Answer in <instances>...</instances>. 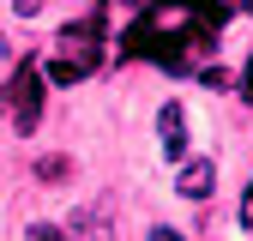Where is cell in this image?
Masks as SVG:
<instances>
[{"mask_svg":"<svg viewBox=\"0 0 253 241\" xmlns=\"http://www.w3.org/2000/svg\"><path fill=\"white\" fill-rule=\"evenodd\" d=\"M0 109H12V127L18 133H37L42 127V67L24 60V67L0 84Z\"/></svg>","mask_w":253,"mask_h":241,"instance_id":"cell-1","label":"cell"},{"mask_svg":"<svg viewBox=\"0 0 253 241\" xmlns=\"http://www.w3.org/2000/svg\"><path fill=\"white\" fill-rule=\"evenodd\" d=\"M48 60H60L73 79H84V73H97L103 67V24H60V37H54V54Z\"/></svg>","mask_w":253,"mask_h":241,"instance_id":"cell-2","label":"cell"},{"mask_svg":"<svg viewBox=\"0 0 253 241\" xmlns=\"http://www.w3.org/2000/svg\"><path fill=\"white\" fill-rule=\"evenodd\" d=\"M175 187H181V199H211V187H217V169H211L205 157H181Z\"/></svg>","mask_w":253,"mask_h":241,"instance_id":"cell-3","label":"cell"},{"mask_svg":"<svg viewBox=\"0 0 253 241\" xmlns=\"http://www.w3.org/2000/svg\"><path fill=\"white\" fill-rule=\"evenodd\" d=\"M181 103H163V109H157V127H163V151H169V163H181L187 157V139H181Z\"/></svg>","mask_w":253,"mask_h":241,"instance_id":"cell-4","label":"cell"},{"mask_svg":"<svg viewBox=\"0 0 253 241\" xmlns=\"http://www.w3.org/2000/svg\"><path fill=\"white\" fill-rule=\"evenodd\" d=\"M30 169H37V181H48V187H60V181L73 175V157H67V151H48V157H37Z\"/></svg>","mask_w":253,"mask_h":241,"instance_id":"cell-5","label":"cell"},{"mask_svg":"<svg viewBox=\"0 0 253 241\" xmlns=\"http://www.w3.org/2000/svg\"><path fill=\"white\" fill-rule=\"evenodd\" d=\"M199 79H205V84H211V90H229V84H235V73H223V67H205V73H199Z\"/></svg>","mask_w":253,"mask_h":241,"instance_id":"cell-6","label":"cell"},{"mask_svg":"<svg viewBox=\"0 0 253 241\" xmlns=\"http://www.w3.org/2000/svg\"><path fill=\"white\" fill-rule=\"evenodd\" d=\"M24 241H67V235H60L54 223H30V229H24Z\"/></svg>","mask_w":253,"mask_h":241,"instance_id":"cell-7","label":"cell"},{"mask_svg":"<svg viewBox=\"0 0 253 241\" xmlns=\"http://www.w3.org/2000/svg\"><path fill=\"white\" fill-rule=\"evenodd\" d=\"M151 241H187V235H175L169 223H157V229H151Z\"/></svg>","mask_w":253,"mask_h":241,"instance_id":"cell-8","label":"cell"},{"mask_svg":"<svg viewBox=\"0 0 253 241\" xmlns=\"http://www.w3.org/2000/svg\"><path fill=\"white\" fill-rule=\"evenodd\" d=\"M241 97L253 103V60H247V73H241Z\"/></svg>","mask_w":253,"mask_h":241,"instance_id":"cell-9","label":"cell"},{"mask_svg":"<svg viewBox=\"0 0 253 241\" xmlns=\"http://www.w3.org/2000/svg\"><path fill=\"white\" fill-rule=\"evenodd\" d=\"M12 6H18V12L30 18V12H42V0H12Z\"/></svg>","mask_w":253,"mask_h":241,"instance_id":"cell-10","label":"cell"},{"mask_svg":"<svg viewBox=\"0 0 253 241\" xmlns=\"http://www.w3.org/2000/svg\"><path fill=\"white\" fill-rule=\"evenodd\" d=\"M0 54H6V37H0Z\"/></svg>","mask_w":253,"mask_h":241,"instance_id":"cell-11","label":"cell"}]
</instances>
